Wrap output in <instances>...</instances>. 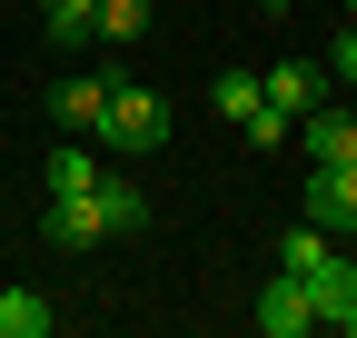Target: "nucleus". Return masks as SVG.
Listing matches in <instances>:
<instances>
[{"label": "nucleus", "mask_w": 357, "mask_h": 338, "mask_svg": "<svg viewBox=\"0 0 357 338\" xmlns=\"http://www.w3.org/2000/svg\"><path fill=\"white\" fill-rule=\"evenodd\" d=\"M139 219H149V199L129 189V179H109V169H100V189H70V199H50V219H40V229H50L60 249H100V239H129Z\"/></svg>", "instance_id": "1"}, {"label": "nucleus", "mask_w": 357, "mask_h": 338, "mask_svg": "<svg viewBox=\"0 0 357 338\" xmlns=\"http://www.w3.org/2000/svg\"><path fill=\"white\" fill-rule=\"evenodd\" d=\"M100 149H169V100L149 80H109V119H100Z\"/></svg>", "instance_id": "2"}, {"label": "nucleus", "mask_w": 357, "mask_h": 338, "mask_svg": "<svg viewBox=\"0 0 357 338\" xmlns=\"http://www.w3.org/2000/svg\"><path fill=\"white\" fill-rule=\"evenodd\" d=\"M258 328H268V338H307V328H318V299H307L298 269H278V279L258 288Z\"/></svg>", "instance_id": "3"}, {"label": "nucleus", "mask_w": 357, "mask_h": 338, "mask_svg": "<svg viewBox=\"0 0 357 338\" xmlns=\"http://www.w3.org/2000/svg\"><path fill=\"white\" fill-rule=\"evenodd\" d=\"M307 219H318V229H357V159H318V179H307Z\"/></svg>", "instance_id": "4"}, {"label": "nucleus", "mask_w": 357, "mask_h": 338, "mask_svg": "<svg viewBox=\"0 0 357 338\" xmlns=\"http://www.w3.org/2000/svg\"><path fill=\"white\" fill-rule=\"evenodd\" d=\"M258 90H268V110L307 119V110L328 100V70H307V60H278V70H258Z\"/></svg>", "instance_id": "5"}, {"label": "nucleus", "mask_w": 357, "mask_h": 338, "mask_svg": "<svg viewBox=\"0 0 357 338\" xmlns=\"http://www.w3.org/2000/svg\"><path fill=\"white\" fill-rule=\"evenodd\" d=\"M298 140H307V159H357V110H337V100H318L298 119Z\"/></svg>", "instance_id": "6"}, {"label": "nucleus", "mask_w": 357, "mask_h": 338, "mask_svg": "<svg viewBox=\"0 0 357 338\" xmlns=\"http://www.w3.org/2000/svg\"><path fill=\"white\" fill-rule=\"evenodd\" d=\"M307 299H318V328H337V318L357 309V259H337V249H328V259L307 269Z\"/></svg>", "instance_id": "7"}, {"label": "nucleus", "mask_w": 357, "mask_h": 338, "mask_svg": "<svg viewBox=\"0 0 357 338\" xmlns=\"http://www.w3.org/2000/svg\"><path fill=\"white\" fill-rule=\"evenodd\" d=\"M40 40H50V50L100 40V0H40Z\"/></svg>", "instance_id": "8"}, {"label": "nucleus", "mask_w": 357, "mask_h": 338, "mask_svg": "<svg viewBox=\"0 0 357 338\" xmlns=\"http://www.w3.org/2000/svg\"><path fill=\"white\" fill-rule=\"evenodd\" d=\"M50 119H60V130H100V119H109V80H60Z\"/></svg>", "instance_id": "9"}, {"label": "nucleus", "mask_w": 357, "mask_h": 338, "mask_svg": "<svg viewBox=\"0 0 357 338\" xmlns=\"http://www.w3.org/2000/svg\"><path fill=\"white\" fill-rule=\"evenodd\" d=\"M208 110L229 119V130H248V119L268 110V90H258V70H218V80H208Z\"/></svg>", "instance_id": "10"}, {"label": "nucleus", "mask_w": 357, "mask_h": 338, "mask_svg": "<svg viewBox=\"0 0 357 338\" xmlns=\"http://www.w3.org/2000/svg\"><path fill=\"white\" fill-rule=\"evenodd\" d=\"M50 328H60V309L40 288H0V338H50Z\"/></svg>", "instance_id": "11"}, {"label": "nucleus", "mask_w": 357, "mask_h": 338, "mask_svg": "<svg viewBox=\"0 0 357 338\" xmlns=\"http://www.w3.org/2000/svg\"><path fill=\"white\" fill-rule=\"evenodd\" d=\"M40 189H50V199H70V189H100V159H89V149H50Z\"/></svg>", "instance_id": "12"}, {"label": "nucleus", "mask_w": 357, "mask_h": 338, "mask_svg": "<svg viewBox=\"0 0 357 338\" xmlns=\"http://www.w3.org/2000/svg\"><path fill=\"white\" fill-rule=\"evenodd\" d=\"M318 259H328V229H318V219H307V229H288V239H278V269H298V279H307V269H318Z\"/></svg>", "instance_id": "13"}, {"label": "nucleus", "mask_w": 357, "mask_h": 338, "mask_svg": "<svg viewBox=\"0 0 357 338\" xmlns=\"http://www.w3.org/2000/svg\"><path fill=\"white\" fill-rule=\"evenodd\" d=\"M149 30V0H100V40H139Z\"/></svg>", "instance_id": "14"}, {"label": "nucleus", "mask_w": 357, "mask_h": 338, "mask_svg": "<svg viewBox=\"0 0 357 338\" xmlns=\"http://www.w3.org/2000/svg\"><path fill=\"white\" fill-rule=\"evenodd\" d=\"M288 140H298L288 110H258V119H248V149H288Z\"/></svg>", "instance_id": "15"}, {"label": "nucleus", "mask_w": 357, "mask_h": 338, "mask_svg": "<svg viewBox=\"0 0 357 338\" xmlns=\"http://www.w3.org/2000/svg\"><path fill=\"white\" fill-rule=\"evenodd\" d=\"M328 70H337V90H347V80H357V20L337 30V50H328Z\"/></svg>", "instance_id": "16"}, {"label": "nucleus", "mask_w": 357, "mask_h": 338, "mask_svg": "<svg viewBox=\"0 0 357 338\" xmlns=\"http://www.w3.org/2000/svg\"><path fill=\"white\" fill-rule=\"evenodd\" d=\"M337 328H347V338H357V309H347V318H337Z\"/></svg>", "instance_id": "17"}, {"label": "nucleus", "mask_w": 357, "mask_h": 338, "mask_svg": "<svg viewBox=\"0 0 357 338\" xmlns=\"http://www.w3.org/2000/svg\"><path fill=\"white\" fill-rule=\"evenodd\" d=\"M258 10H288V0H258Z\"/></svg>", "instance_id": "18"}, {"label": "nucleus", "mask_w": 357, "mask_h": 338, "mask_svg": "<svg viewBox=\"0 0 357 338\" xmlns=\"http://www.w3.org/2000/svg\"><path fill=\"white\" fill-rule=\"evenodd\" d=\"M347 10H357V0H347Z\"/></svg>", "instance_id": "19"}]
</instances>
